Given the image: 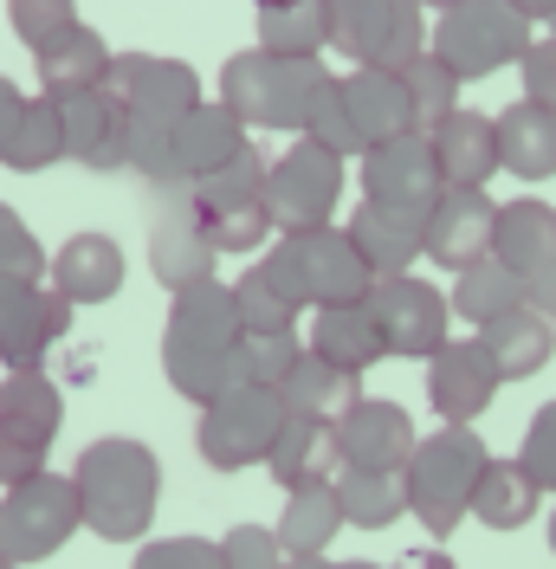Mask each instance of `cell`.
<instances>
[{
    "label": "cell",
    "mask_w": 556,
    "mask_h": 569,
    "mask_svg": "<svg viewBox=\"0 0 556 569\" xmlns=\"http://www.w3.org/2000/svg\"><path fill=\"white\" fill-rule=\"evenodd\" d=\"M46 453H52V433H33V427H13L0 421V492L46 472Z\"/></svg>",
    "instance_id": "7dc6e473"
},
{
    "label": "cell",
    "mask_w": 556,
    "mask_h": 569,
    "mask_svg": "<svg viewBox=\"0 0 556 569\" xmlns=\"http://www.w3.org/2000/svg\"><path fill=\"white\" fill-rule=\"evenodd\" d=\"M479 337H486V350H492V362H498L505 382H530L537 369H550V356H556V330L537 305H518V311L492 318Z\"/></svg>",
    "instance_id": "1f68e13d"
},
{
    "label": "cell",
    "mask_w": 556,
    "mask_h": 569,
    "mask_svg": "<svg viewBox=\"0 0 556 569\" xmlns=\"http://www.w3.org/2000/svg\"><path fill=\"white\" fill-rule=\"evenodd\" d=\"M434 156H440L447 188H486V181L505 169V162H498V117L459 104L447 123L434 130Z\"/></svg>",
    "instance_id": "f1b7e54d"
},
{
    "label": "cell",
    "mask_w": 556,
    "mask_h": 569,
    "mask_svg": "<svg viewBox=\"0 0 556 569\" xmlns=\"http://www.w3.org/2000/svg\"><path fill=\"white\" fill-rule=\"evenodd\" d=\"M512 7H518L530 27H550V20H556V0H512Z\"/></svg>",
    "instance_id": "db71d44e"
},
{
    "label": "cell",
    "mask_w": 556,
    "mask_h": 569,
    "mask_svg": "<svg viewBox=\"0 0 556 569\" xmlns=\"http://www.w3.org/2000/svg\"><path fill=\"white\" fill-rule=\"evenodd\" d=\"M344 505H337V486H305V492L285 498V511H278V537H285V550H330L337 531H344Z\"/></svg>",
    "instance_id": "f35d334b"
},
{
    "label": "cell",
    "mask_w": 556,
    "mask_h": 569,
    "mask_svg": "<svg viewBox=\"0 0 556 569\" xmlns=\"http://www.w3.org/2000/svg\"><path fill=\"white\" fill-rule=\"evenodd\" d=\"M498 162L518 181H550L556 176V110L537 98L498 110Z\"/></svg>",
    "instance_id": "f546056e"
},
{
    "label": "cell",
    "mask_w": 556,
    "mask_h": 569,
    "mask_svg": "<svg viewBox=\"0 0 556 569\" xmlns=\"http://www.w3.org/2000/svg\"><path fill=\"white\" fill-rule=\"evenodd\" d=\"M420 7H427V13H447V7H459V0H420Z\"/></svg>",
    "instance_id": "680465c9"
},
{
    "label": "cell",
    "mask_w": 556,
    "mask_h": 569,
    "mask_svg": "<svg viewBox=\"0 0 556 569\" xmlns=\"http://www.w3.org/2000/svg\"><path fill=\"white\" fill-rule=\"evenodd\" d=\"M356 395H363V376H356V369H337L330 356H317V350H305L298 369L278 382L285 415H305V421H337Z\"/></svg>",
    "instance_id": "d6a6232c"
},
{
    "label": "cell",
    "mask_w": 556,
    "mask_h": 569,
    "mask_svg": "<svg viewBox=\"0 0 556 569\" xmlns=\"http://www.w3.org/2000/svg\"><path fill=\"white\" fill-rule=\"evenodd\" d=\"M188 213L201 220V233H208L220 252L266 247V240L278 233V220H272V162L246 142L227 169L188 181Z\"/></svg>",
    "instance_id": "5b68a950"
},
{
    "label": "cell",
    "mask_w": 556,
    "mask_h": 569,
    "mask_svg": "<svg viewBox=\"0 0 556 569\" xmlns=\"http://www.w3.org/2000/svg\"><path fill=\"white\" fill-rule=\"evenodd\" d=\"M110 84L123 91L137 130H175L201 104V78L188 71V59H169V52H117Z\"/></svg>",
    "instance_id": "4fadbf2b"
},
{
    "label": "cell",
    "mask_w": 556,
    "mask_h": 569,
    "mask_svg": "<svg viewBox=\"0 0 556 569\" xmlns=\"http://www.w3.org/2000/svg\"><path fill=\"white\" fill-rule=\"evenodd\" d=\"M324 78H330L324 59H291V52H272V46H246L220 66V98L246 117V130H291L298 137Z\"/></svg>",
    "instance_id": "277c9868"
},
{
    "label": "cell",
    "mask_w": 556,
    "mask_h": 569,
    "mask_svg": "<svg viewBox=\"0 0 556 569\" xmlns=\"http://www.w3.org/2000/svg\"><path fill=\"white\" fill-rule=\"evenodd\" d=\"M330 46L349 66L408 71L427 52V7L420 0H330Z\"/></svg>",
    "instance_id": "9c48e42d"
},
{
    "label": "cell",
    "mask_w": 556,
    "mask_h": 569,
    "mask_svg": "<svg viewBox=\"0 0 556 569\" xmlns=\"http://www.w3.org/2000/svg\"><path fill=\"white\" fill-rule=\"evenodd\" d=\"M492 252L518 272L530 291L556 284V208L537 194L498 201V227H492Z\"/></svg>",
    "instance_id": "44dd1931"
},
{
    "label": "cell",
    "mask_w": 556,
    "mask_h": 569,
    "mask_svg": "<svg viewBox=\"0 0 556 569\" xmlns=\"http://www.w3.org/2000/svg\"><path fill=\"white\" fill-rule=\"evenodd\" d=\"M518 460L530 466V479L544 492H556V401H544L530 415V427H524V440H518Z\"/></svg>",
    "instance_id": "681fc988"
},
{
    "label": "cell",
    "mask_w": 556,
    "mask_h": 569,
    "mask_svg": "<svg viewBox=\"0 0 556 569\" xmlns=\"http://www.w3.org/2000/svg\"><path fill=\"white\" fill-rule=\"evenodd\" d=\"M285 401L278 389L266 382H240V389L214 395L208 408H201V421H195V447H201V460L214 472H246V466H266L278 447V433H285Z\"/></svg>",
    "instance_id": "8992f818"
},
{
    "label": "cell",
    "mask_w": 556,
    "mask_h": 569,
    "mask_svg": "<svg viewBox=\"0 0 556 569\" xmlns=\"http://www.w3.org/2000/svg\"><path fill=\"white\" fill-rule=\"evenodd\" d=\"M305 350H311V343H305V330H246V343H240L246 382L278 389V382L298 369V356H305Z\"/></svg>",
    "instance_id": "b9f144b4"
},
{
    "label": "cell",
    "mask_w": 556,
    "mask_h": 569,
    "mask_svg": "<svg viewBox=\"0 0 556 569\" xmlns=\"http://www.w3.org/2000/svg\"><path fill=\"white\" fill-rule=\"evenodd\" d=\"M246 318H240V291L234 284H188L169 298V323H162V376L181 401L208 408L214 395L240 389L246 382Z\"/></svg>",
    "instance_id": "6da1fadb"
},
{
    "label": "cell",
    "mask_w": 556,
    "mask_h": 569,
    "mask_svg": "<svg viewBox=\"0 0 556 569\" xmlns=\"http://www.w3.org/2000/svg\"><path fill=\"white\" fill-rule=\"evenodd\" d=\"M252 7H291V0H252Z\"/></svg>",
    "instance_id": "94428289"
},
{
    "label": "cell",
    "mask_w": 556,
    "mask_h": 569,
    "mask_svg": "<svg viewBox=\"0 0 556 569\" xmlns=\"http://www.w3.org/2000/svg\"><path fill=\"white\" fill-rule=\"evenodd\" d=\"M337 505L356 531H388L395 518H408V479L401 472H383V466H344L337 472Z\"/></svg>",
    "instance_id": "8d00e7d4"
},
{
    "label": "cell",
    "mask_w": 556,
    "mask_h": 569,
    "mask_svg": "<svg viewBox=\"0 0 556 569\" xmlns=\"http://www.w3.org/2000/svg\"><path fill=\"white\" fill-rule=\"evenodd\" d=\"M66 156H71L66 98L33 91L27 110H20V123L7 130V142H0V169H13V176H46V169H52V162H66Z\"/></svg>",
    "instance_id": "4dcf8cb0"
},
{
    "label": "cell",
    "mask_w": 556,
    "mask_h": 569,
    "mask_svg": "<svg viewBox=\"0 0 556 569\" xmlns=\"http://www.w3.org/2000/svg\"><path fill=\"white\" fill-rule=\"evenodd\" d=\"M7 27H13V39L27 52H39L66 27H78V0H7Z\"/></svg>",
    "instance_id": "ee69618b"
},
{
    "label": "cell",
    "mask_w": 556,
    "mask_h": 569,
    "mask_svg": "<svg viewBox=\"0 0 556 569\" xmlns=\"http://www.w3.org/2000/svg\"><path fill=\"white\" fill-rule=\"evenodd\" d=\"M298 137L324 142V149H337V156H363V137H356V123H349V98H344V78H324L311 98V117H305V130Z\"/></svg>",
    "instance_id": "7bdbcfd3"
},
{
    "label": "cell",
    "mask_w": 556,
    "mask_h": 569,
    "mask_svg": "<svg viewBox=\"0 0 556 569\" xmlns=\"http://www.w3.org/2000/svg\"><path fill=\"white\" fill-rule=\"evenodd\" d=\"M550 33H556V20H550Z\"/></svg>",
    "instance_id": "be15d7a7"
},
{
    "label": "cell",
    "mask_w": 556,
    "mask_h": 569,
    "mask_svg": "<svg viewBox=\"0 0 556 569\" xmlns=\"http://www.w3.org/2000/svg\"><path fill=\"white\" fill-rule=\"evenodd\" d=\"M71 531H85V498L71 472H33L20 486L0 492V550L13 563H46L52 550H66Z\"/></svg>",
    "instance_id": "52a82bcc"
},
{
    "label": "cell",
    "mask_w": 556,
    "mask_h": 569,
    "mask_svg": "<svg viewBox=\"0 0 556 569\" xmlns=\"http://www.w3.org/2000/svg\"><path fill=\"white\" fill-rule=\"evenodd\" d=\"M434 52L473 84V78H492L530 52V20L512 0H459L447 13H434Z\"/></svg>",
    "instance_id": "ba28073f"
},
{
    "label": "cell",
    "mask_w": 556,
    "mask_h": 569,
    "mask_svg": "<svg viewBox=\"0 0 556 569\" xmlns=\"http://www.w3.org/2000/svg\"><path fill=\"white\" fill-rule=\"evenodd\" d=\"M518 78H524V98H537V104L556 110V33L530 39V52L518 59Z\"/></svg>",
    "instance_id": "f907efd6"
},
{
    "label": "cell",
    "mask_w": 556,
    "mask_h": 569,
    "mask_svg": "<svg viewBox=\"0 0 556 569\" xmlns=\"http://www.w3.org/2000/svg\"><path fill=\"white\" fill-rule=\"evenodd\" d=\"M505 389L498 362H492L486 337H447L440 350L427 356V408L434 421H479Z\"/></svg>",
    "instance_id": "5bb4252c"
},
{
    "label": "cell",
    "mask_w": 556,
    "mask_h": 569,
    "mask_svg": "<svg viewBox=\"0 0 556 569\" xmlns=\"http://www.w3.org/2000/svg\"><path fill=\"white\" fill-rule=\"evenodd\" d=\"M344 162L337 149L311 137H291L272 162V220L278 233H305V227H330V213L344 201Z\"/></svg>",
    "instance_id": "8fae6325"
},
{
    "label": "cell",
    "mask_w": 556,
    "mask_h": 569,
    "mask_svg": "<svg viewBox=\"0 0 556 569\" xmlns=\"http://www.w3.org/2000/svg\"><path fill=\"white\" fill-rule=\"evenodd\" d=\"M344 98H349V123L363 149L401 137V130H420L415 117V91H408V71H376V66H356L344 78Z\"/></svg>",
    "instance_id": "d4e9b609"
},
{
    "label": "cell",
    "mask_w": 556,
    "mask_h": 569,
    "mask_svg": "<svg viewBox=\"0 0 556 569\" xmlns=\"http://www.w3.org/2000/svg\"><path fill=\"white\" fill-rule=\"evenodd\" d=\"M305 343H311L317 356H330L337 369H369L383 350V330H376V318H369V305H317L311 323H305Z\"/></svg>",
    "instance_id": "836d02e7"
},
{
    "label": "cell",
    "mask_w": 556,
    "mask_h": 569,
    "mask_svg": "<svg viewBox=\"0 0 556 569\" xmlns=\"http://www.w3.org/2000/svg\"><path fill=\"white\" fill-rule=\"evenodd\" d=\"M110 71H117V52H110L105 33L85 27V20L33 52V78H39V91H52V98H78V91H91V84H110Z\"/></svg>",
    "instance_id": "83f0119b"
},
{
    "label": "cell",
    "mask_w": 556,
    "mask_h": 569,
    "mask_svg": "<svg viewBox=\"0 0 556 569\" xmlns=\"http://www.w3.org/2000/svg\"><path fill=\"white\" fill-rule=\"evenodd\" d=\"M530 305H537V311L550 318V330H556V284H544V291H530Z\"/></svg>",
    "instance_id": "9f6ffc18"
},
{
    "label": "cell",
    "mask_w": 556,
    "mask_h": 569,
    "mask_svg": "<svg viewBox=\"0 0 556 569\" xmlns=\"http://www.w3.org/2000/svg\"><path fill=\"white\" fill-rule=\"evenodd\" d=\"M537 498L544 486L530 479V466L512 453V460H486L479 472V492H473V518L486 525V531H524L530 518H537Z\"/></svg>",
    "instance_id": "d590c367"
},
{
    "label": "cell",
    "mask_w": 556,
    "mask_h": 569,
    "mask_svg": "<svg viewBox=\"0 0 556 569\" xmlns=\"http://www.w3.org/2000/svg\"><path fill=\"white\" fill-rule=\"evenodd\" d=\"M220 557H227V569H285V537L266 531V525H234V531L220 537Z\"/></svg>",
    "instance_id": "c3c4849f"
},
{
    "label": "cell",
    "mask_w": 556,
    "mask_h": 569,
    "mask_svg": "<svg viewBox=\"0 0 556 569\" xmlns=\"http://www.w3.org/2000/svg\"><path fill=\"white\" fill-rule=\"evenodd\" d=\"M46 272H52V252L33 240L20 208L0 201V279H46Z\"/></svg>",
    "instance_id": "f6af8a7d"
},
{
    "label": "cell",
    "mask_w": 556,
    "mask_h": 569,
    "mask_svg": "<svg viewBox=\"0 0 556 569\" xmlns=\"http://www.w3.org/2000/svg\"><path fill=\"white\" fill-rule=\"evenodd\" d=\"M486 440L466 421H440L434 433L415 440V460L401 466L408 479V505H415L420 531L434 543H447L466 518H473V492H479V472H486Z\"/></svg>",
    "instance_id": "3957f363"
},
{
    "label": "cell",
    "mask_w": 556,
    "mask_h": 569,
    "mask_svg": "<svg viewBox=\"0 0 556 569\" xmlns=\"http://www.w3.org/2000/svg\"><path fill=\"white\" fill-rule=\"evenodd\" d=\"M492 227H498V201L486 188H447L427 208V259L440 272H466L473 259L492 252Z\"/></svg>",
    "instance_id": "d6986e66"
},
{
    "label": "cell",
    "mask_w": 556,
    "mask_h": 569,
    "mask_svg": "<svg viewBox=\"0 0 556 569\" xmlns=\"http://www.w3.org/2000/svg\"><path fill=\"white\" fill-rule=\"evenodd\" d=\"M130 569H227V557H220V537H156L137 550Z\"/></svg>",
    "instance_id": "bcb514c9"
},
{
    "label": "cell",
    "mask_w": 556,
    "mask_h": 569,
    "mask_svg": "<svg viewBox=\"0 0 556 569\" xmlns=\"http://www.w3.org/2000/svg\"><path fill=\"white\" fill-rule=\"evenodd\" d=\"M518 305H530V284H524L498 252L473 259L466 272H453V318H466L473 330H486L492 318H505V311H518Z\"/></svg>",
    "instance_id": "e575fe53"
},
{
    "label": "cell",
    "mask_w": 556,
    "mask_h": 569,
    "mask_svg": "<svg viewBox=\"0 0 556 569\" xmlns=\"http://www.w3.org/2000/svg\"><path fill=\"white\" fill-rule=\"evenodd\" d=\"M278 240L298 259V279L311 291V311L317 305H363L369 298L376 266L349 240V227H305V233H278Z\"/></svg>",
    "instance_id": "9a60e30c"
},
{
    "label": "cell",
    "mask_w": 556,
    "mask_h": 569,
    "mask_svg": "<svg viewBox=\"0 0 556 569\" xmlns=\"http://www.w3.org/2000/svg\"><path fill=\"white\" fill-rule=\"evenodd\" d=\"M395 569H459V563H453L440 543H434V550L420 543V550H401V557H395Z\"/></svg>",
    "instance_id": "f5cc1de1"
},
{
    "label": "cell",
    "mask_w": 556,
    "mask_h": 569,
    "mask_svg": "<svg viewBox=\"0 0 556 569\" xmlns=\"http://www.w3.org/2000/svg\"><path fill=\"white\" fill-rule=\"evenodd\" d=\"M234 291H240L246 330H298V318L311 311V291L298 279V259L285 252V240L266 259H252L240 279H234Z\"/></svg>",
    "instance_id": "7402d4cb"
},
{
    "label": "cell",
    "mask_w": 556,
    "mask_h": 569,
    "mask_svg": "<svg viewBox=\"0 0 556 569\" xmlns=\"http://www.w3.org/2000/svg\"><path fill=\"white\" fill-rule=\"evenodd\" d=\"M130 279V266H123V247L110 240V233H71L66 247L52 252V284L66 291L71 305L85 311V305H110L117 291Z\"/></svg>",
    "instance_id": "484cf974"
},
{
    "label": "cell",
    "mask_w": 556,
    "mask_h": 569,
    "mask_svg": "<svg viewBox=\"0 0 556 569\" xmlns=\"http://www.w3.org/2000/svg\"><path fill=\"white\" fill-rule=\"evenodd\" d=\"M66 137H71V162H85V169H130V137H137V123H130V104H123V91L117 84H91V91H78L66 98Z\"/></svg>",
    "instance_id": "e0dca14e"
},
{
    "label": "cell",
    "mask_w": 556,
    "mask_h": 569,
    "mask_svg": "<svg viewBox=\"0 0 556 569\" xmlns=\"http://www.w3.org/2000/svg\"><path fill=\"white\" fill-rule=\"evenodd\" d=\"M344 440H337V421H305V415H291L285 421V433H278L272 460H266V472H272L278 492H305V486H337V472H344Z\"/></svg>",
    "instance_id": "cb8c5ba5"
},
{
    "label": "cell",
    "mask_w": 556,
    "mask_h": 569,
    "mask_svg": "<svg viewBox=\"0 0 556 569\" xmlns=\"http://www.w3.org/2000/svg\"><path fill=\"white\" fill-rule=\"evenodd\" d=\"M459 84H466V78H459V71H453L447 59L434 52V46H427V52H420L415 66H408V91H415V117H420V130H427V137H434V130L447 123L453 110H459Z\"/></svg>",
    "instance_id": "60d3db41"
},
{
    "label": "cell",
    "mask_w": 556,
    "mask_h": 569,
    "mask_svg": "<svg viewBox=\"0 0 556 569\" xmlns=\"http://www.w3.org/2000/svg\"><path fill=\"white\" fill-rule=\"evenodd\" d=\"M363 305H369V318L383 330V350L408 356V362H427L453 330V291H440L420 272H376Z\"/></svg>",
    "instance_id": "30bf717a"
},
{
    "label": "cell",
    "mask_w": 556,
    "mask_h": 569,
    "mask_svg": "<svg viewBox=\"0 0 556 569\" xmlns=\"http://www.w3.org/2000/svg\"><path fill=\"white\" fill-rule=\"evenodd\" d=\"M337 569H383V563H369V557H349V563H337ZM395 569V563H388Z\"/></svg>",
    "instance_id": "6f0895ef"
},
{
    "label": "cell",
    "mask_w": 556,
    "mask_h": 569,
    "mask_svg": "<svg viewBox=\"0 0 556 569\" xmlns=\"http://www.w3.org/2000/svg\"><path fill=\"white\" fill-rule=\"evenodd\" d=\"M0 569H27V563H13V557H7V550H0Z\"/></svg>",
    "instance_id": "91938a15"
},
{
    "label": "cell",
    "mask_w": 556,
    "mask_h": 569,
    "mask_svg": "<svg viewBox=\"0 0 556 569\" xmlns=\"http://www.w3.org/2000/svg\"><path fill=\"white\" fill-rule=\"evenodd\" d=\"M356 162H363V194H376V201L427 213L447 194V176H440V156H434V137L427 130H401V137L363 149Z\"/></svg>",
    "instance_id": "2e32d148"
},
{
    "label": "cell",
    "mask_w": 556,
    "mask_h": 569,
    "mask_svg": "<svg viewBox=\"0 0 556 569\" xmlns=\"http://www.w3.org/2000/svg\"><path fill=\"white\" fill-rule=\"evenodd\" d=\"M149 272L162 291H188V284H208L220 279V247L201 233V220L181 208V213H162L156 233H149Z\"/></svg>",
    "instance_id": "4316f807"
},
{
    "label": "cell",
    "mask_w": 556,
    "mask_h": 569,
    "mask_svg": "<svg viewBox=\"0 0 556 569\" xmlns=\"http://www.w3.org/2000/svg\"><path fill=\"white\" fill-rule=\"evenodd\" d=\"M285 569H337V563H324L317 550H291V557H285Z\"/></svg>",
    "instance_id": "11a10c76"
},
{
    "label": "cell",
    "mask_w": 556,
    "mask_h": 569,
    "mask_svg": "<svg viewBox=\"0 0 556 569\" xmlns=\"http://www.w3.org/2000/svg\"><path fill=\"white\" fill-rule=\"evenodd\" d=\"M337 440H344L349 466H383V472H401L415 460V415L388 395H356L344 415H337Z\"/></svg>",
    "instance_id": "ac0fdd59"
},
{
    "label": "cell",
    "mask_w": 556,
    "mask_h": 569,
    "mask_svg": "<svg viewBox=\"0 0 556 569\" xmlns=\"http://www.w3.org/2000/svg\"><path fill=\"white\" fill-rule=\"evenodd\" d=\"M20 110H27V91H20L13 78H0V142H7L13 123H20Z\"/></svg>",
    "instance_id": "816d5d0a"
},
{
    "label": "cell",
    "mask_w": 556,
    "mask_h": 569,
    "mask_svg": "<svg viewBox=\"0 0 556 569\" xmlns=\"http://www.w3.org/2000/svg\"><path fill=\"white\" fill-rule=\"evenodd\" d=\"M78 498H85V531L105 537V543H137L156 525V505H162V460L149 440L130 433H105L91 440L78 466Z\"/></svg>",
    "instance_id": "7a4b0ae2"
},
{
    "label": "cell",
    "mask_w": 556,
    "mask_h": 569,
    "mask_svg": "<svg viewBox=\"0 0 556 569\" xmlns=\"http://www.w3.org/2000/svg\"><path fill=\"white\" fill-rule=\"evenodd\" d=\"M0 421L33 427V433H52V440H59V427H66V389L46 376V362L0 376Z\"/></svg>",
    "instance_id": "74e56055"
},
{
    "label": "cell",
    "mask_w": 556,
    "mask_h": 569,
    "mask_svg": "<svg viewBox=\"0 0 556 569\" xmlns=\"http://www.w3.org/2000/svg\"><path fill=\"white\" fill-rule=\"evenodd\" d=\"M71 318H78V305L52 284V272L46 279H0V362L39 369L46 350L71 337Z\"/></svg>",
    "instance_id": "7c38bea8"
},
{
    "label": "cell",
    "mask_w": 556,
    "mask_h": 569,
    "mask_svg": "<svg viewBox=\"0 0 556 569\" xmlns=\"http://www.w3.org/2000/svg\"><path fill=\"white\" fill-rule=\"evenodd\" d=\"M246 142L252 137H246L240 110L227 104V98H201V104L169 130V169H175V181H201V176H214V169H227Z\"/></svg>",
    "instance_id": "ffe728a7"
},
{
    "label": "cell",
    "mask_w": 556,
    "mask_h": 569,
    "mask_svg": "<svg viewBox=\"0 0 556 569\" xmlns=\"http://www.w3.org/2000/svg\"><path fill=\"white\" fill-rule=\"evenodd\" d=\"M259 46L317 59L330 46V0H291V7H259Z\"/></svg>",
    "instance_id": "ab89813d"
},
{
    "label": "cell",
    "mask_w": 556,
    "mask_h": 569,
    "mask_svg": "<svg viewBox=\"0 0 556 569\" xmlns=\"http://www.w3.org/2000/svg\"><path fill=\"white\" fill-rule=\"evenodd\" d=\"M344 227L376 272H415V259H427V213H415V208H395V201L363 194Z\"/></svg>",
    "instance_id": "603a6c76"
},
{
    "label": "cell",
    "mask_w": 556,
    "mask_h": 569,
    "mask_svg": "<svg viewBox=\"0 0 556 569\" xmlns=\"http://www.w3.org/2000/svg\"><path fill=\"white\" fill-rule=\"evenodd\" d=\"M550 550H556V511H550Z\"/></svg>",
    "instance_id": "6125c7cd"
}]
</instances>
